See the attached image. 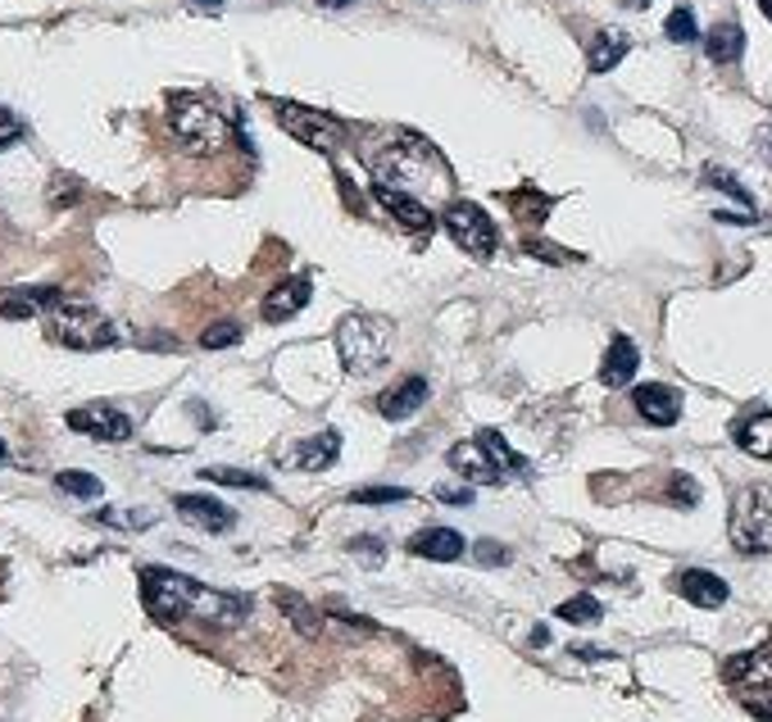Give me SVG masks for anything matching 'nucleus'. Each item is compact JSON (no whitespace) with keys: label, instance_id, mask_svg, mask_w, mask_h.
I'll use <instances>...</instances> for the list:
<instances>
[{"label":"nucleus","instance_id":"obj_1","mask_svg":"<svg viewBox=\"0 0 772 722\" xmlns=\"http://www.w3.org/2000/svg\"><path fill=\"white\" fill-rule=\"evenodd\" d=\"M141 604L155 623H182V618H205L214 627H237L250 604L228 591H209L187 573L173 568H141Z\"/></svg>","mask_w":772,"mask_h":722},{"label":"nucleus","instance_id":"obj_2","mask_svg":"<svg viewBox=\"0 0 772 722\" xmlns=\"http://www.w3.org/2000/svg\"><path fill=\"white\" fill-rule=\"evenodd\" d=\"M168 128L187 155H218L232 141V119L209 96H196V91L168 96Z\"/></svg>","mask_w":772,"mask_h":722},{"label":"nucleus","instance_id":"obj_3","mask_svg":"<svg viewBox=\"0 0 772 722\" xmlns=\"http://www.w3.org/2000/svg\"><path fill=\"white\" fill-rule=\"evenodd\" d=\"M369 169L382 186H395V192H410V186H423L432 173L446 177V169H441V155L414 132H395L387 137V146H378L369 155Z\"/></svg>","mask_w":772,"mask_h":722},{"label":"nucleus","instance_id":"obj_4","mask_svg":"<svg viewBox=\"0 0 772 722\" xmlns=\"http://www.w3.org/2000/svg\"><path fill=\"white\" fill-rule=\"evenodd\" d=\"M42 319H46V336L55 341V346H68V351H105V346L119 341L115 323H109L96 305H87V300L59 295Z\"/></svg>","mask_w":772,"mask_h":722},{"label":"nucleus","instance_id":"obj_5","mask_svg":"<svg viewBox=\"0 0 772 722\" xmlns=\"http://www.w3.org/2000/svg\"><path fill=\"white\" fill-rule=\"evenodd\" d=\"M391 341H395V323L391 319H382V314H350L337 327V355H341L346 373L369 377V373H378L387 364Z\"/></svg>","mask_w":772,"mask_h":722},{"label":"nucleus","instance_id":"obj_6","mask_svg":"<svg viewBox=\"0 0 772 722\" xmlns=\"http://www.w3.org/2000/svg\"><path fill=\"white\" fill-rule=\"evenodd\" d=\"M731 546L741 554H772V491L768 486H746L731 500Z\"/></svg>","mask_w":772,"mask_h":722},{"label":"nucleus","instance_id":"obj_7","mask_svg":"<svg viewBox=\"0 0 772 722\" xmlns=\"http://www.w3.org/2000/svg\"><path fill=\"white\" fill-rule=\"evenodd\" d=\"M273 114H278V123L296 137L301 146L309 150H323V155H337L341 141H346V123L333 119V114H318L309 105H291V100H273Z\"/></svg>","mask_w":772,"mask_h":722},{"label":"nucleus","instance_id":"obj_8","mask_svg":"<svg viewBox=\"0 0 772 722\" xmlns=\"http://www.w3.org/2000/svg\"><path fill=\"white\" fill-rule=\"evenodd\" d=\"M441 223H446V233L455 237V246H459V250H468L472 259H491V255H496V246H500L496 223L487 218V209H482V205H472V201H455Z\"/></svg>","mask_w":772,"mask_h":722},{"label":"nucleus","instance_id":"obj_9","mask_svg":"<svg viewBox=\"0 0 772 722\" xmlns=\"http://www.w3.org/2000/svg\"><path fill=\"white\" fill-rule=\"evenodd\" d=\"M68 428L83 437H96V441H128L132 418L115 405H83V409H68Z\"/></svg>","mask_w":772,"mask_h":722},{"label":"nucleus","instance_id":"obj_10","mask_svg":"<svg viewBox=\"0 0 772 722\" xmlns=\"http://www.w3.org/2000/svg\"><path fill=\"white\" fill-rule=\"evenodd\" d=\"M373 196H378V205H382V209H387L395 223L410 227V233H432V227H436L432 209H427L418 196H410V192H395V186L373 182Z\"/></svg>","mask_w":772,"mask_h":722},{"label":"nucleus","instance_id":"obj_11","mask_svg":"<svg viewBox=\"0 0 772 722\" xmlns=\"http://www.w3.org/2000/svg\"><path fill=\"white\" fill-rule=\"evenodd\" d=\"M632 405H637V413L645 418V423H654V428H673L677 418H682V396L673 387H664V382L637 387L632 391Z\"/></svg>","mask_w":772,"mask_h":722},{"label":"nucleus","instance_id":"obj_12","mask_svg":"<svg viewBox=\"0 0 772 722\" xmlns=\"http://www.w3.org/2000/svg\"><path fill=\"white\" fill-rule=\"evenodd\" d=\"M722 677L731 681V687H741V691H772V645L727 659Z\"/></svg>","mask_w":772,"mask_h":722},{"label":"nucleus","instance_id":"obj_13","mask_svg":"<svg viewBox=\"0 0 772 722\" xmlns=\"http://www.w3.org/2000/svg\"><path fill=\"white\" fill-rule=\"evenodd\" d=\"M64 291L55 287H10V291H0V319H36V314H46L55 300Z\"/></svg>","mask_w":772,"mask_h":722},{"label":"nucleus","instance_id":"obj_14","mask_svg":"<svg viewBox=\"0 0 772 722\" xmlns=\"http://www.w3.org/2000/svg\"><path fill=\"white\" fill-rule=\"evenodd\" d=\"M427 391H432V387H427V377L414 373V377H404L400 387H391V391L378 400V413L391 418V423H404V418H414V413L427 405Z\"/></svg>","mask_w":772,"mask_h":722},{"label":"nucleus","instance_id":"obj_15","mask_svg":"<svg viewBox=\"0 0 772 722\" xmlns=\"http://www.w3.org/2000/svg\"><path fill=\"white\" fill-rule=\"evenodd\" d=\"M337 454H341V437L337 432H318V437L301 441L291 454H282V464L301 468V473H323L327 464H337Z\"/></svg>","mask_w":772,"mask_h":722},{"label":"nucleus","instance_id":"obj_16","mask_svg":"<svg viewBox=\"0 0 772 722\" xmlns=\"http://www.w3.org/2000/svg\"><path fill=\"white\" fill-rule=\"evenodd\" d=\"M309 305V278H291V282H278L269 295H264V323H286V319H296L301 310Z\"/></svg>","mask_w":772,"mask_h":722},{"label":"nucleus","instance_id":"obj_17","mask_svg":"<svg viewBox=\"0 0 772 722\" xmlns=\"http://www.w3.org/2000/svg\"><path fill=\"white\" fill-rule=\"evenodd\" d=\"M677 595H686L691 604H700V610H722L727 604V582L718 573H705V568H686L677 573Z\"/></svg>","mask_w":772,"mask_h":722},{"label":"nucleus","instance_id":"obj_18","mask_svg":"<svg viewBox=\"0 0 772 722\" xmlns=\"http://www.w3.org/2000/svg\"><path fill=\"white\" fill-rule=\"evenodd\" d=\"M410 554L418 559H436V563H455L464 554V537L455 527H423L410 537Z\"/></svg>","mask_w":772,"mask_h":722},{"label":"nucleus","instance_id":"obj_19","mask_svg":"<svg viewBox=\"0 0 772 722\" xmlns=\"http://www.w3.org/2000/svg\"><path fill=\"white\" fill-rule=\"evenodd\" d=\"M637 368H641V351L632 346V336H622V332H618V336L609 341V351H605L600 382H605V387H628Z\"/></svg>","mask_w":772,"mask_h":722},{"label":"nucleus","instance_id":"obj_20","mask_svg":"<svg viewBox=\"0 0 772 722\" xmlns=\"http://www.w3.org/2000/svg\"><path fill=\"white\" fill-rule=\"evenodd\" d=\"M173 505H177L182 518L196 522V527H205V531H232V527H237V514H232L228 505H218L214 496H177Z\"/></svg>","mask_w":772,"mask_h":722},{"label":"nucleus","instance_id":"obj_21","mask_svg":"<svg viewBox=\"0 0 772 722\" xmlns=\"http://www.w3.org/2000/svg\"><path fill=\"white\" fill-rule=\"evenodd\" d=\"M446 460H450V468H455V473H464L468 482H482V486H496V482H500V468L487 460V450L477 445V441H472V445H468V441L450 445Z\"/></svg>","mask_w":772,"mask_h":722},{"label":"nucleus","instance_id":"obj_22","mask_svg":"<svg viewBox=\"0 0 772 722\" xmlns=\"http://www.w3.org/2000/svg\"><path fill=\"white\" fill-rule=\"evenodd\" d=\"M731 437H737V445L746 454H754V460H772V413H750L741 418L737 428H731Z\"/></svg>","mask_w":772,"mask_h":722},{"label":"nucleus","instance_id":"obj_23","mask_svg":"<svg viewBox=\"0 0 772 722\" xmlns=\"http://www.w3.org/2000/svg\"><path fill=\"white\" fill-rule=\"evenodd\" d=\"M705 51H709L714 64H737L741 51H746V32H741V23H731V19L714 23L709 36H705Z\"/></svg>","mask_w":772,"mask_h":722},{"label":"nucleus","instance_id":"obj_24","mask_svg":"<svg viewBox=\"0 0 772 722\" xmlns=\"http://www.w3.org/2000/svg\"><path fill=\"white\" fill-rule=\"evenodd\" d=\"M632 51V42H628V32H596V42H591V51H586V64H591V73H609L622 55Z\"/></svg>","mask_w":772,"mask_h":722},{"label":"nucleus","instance_id":"obj_25","mask_svg":"<svg viewBox=\"0 0 772 722\" xmlns=\"http://www.w3.org/2000/svg\"><path fill=\"white\" fill-rule=\"evenodd\" d=\"M477 445L487 450V460H491L496 468H509V473H532V464L523 460L519 450H509V441H504L500 432H491V428H487L482 437H477Z\"/></svg>","mask_w":772,"mask_h":722},{"label":"nucleus","instance_id":"obj_26","mask_svg":"<svg viewBox=\"0 0 772 722\" xmlns=\"http://www.w3.org/2000/svg\"><path fill=\"white\" fill-rule=\"evenodd\" d=\"M550 205H555V196H541V192H532V186H519V192H509L513 218L528 223V227H536V223L550 214Z\"/></svg>","mask_w":772,"mask_h":722},{"label":"nucleus","instance_id":"obj_27","mask_svg":"<svg viewBox=\"0 0 772 722\" xmlns=\"http://www.w3.org/2000/svg\"><path fill=\"white\" fill-rule=\"evenodd\" d=\"M55 486L59 491H68V496H78V500H96L100 496V477H91V473H83V468H68V473H59L55 477Z\"/></svg>","mask_w":772,"mask_h":722},{"label":"nucleus","instance_id":"obj_28","mask_svg":"<svg viewBox=\"0 0 772 722\" xmlns=\"http://www.w3.org/2000/svg\"><path fill=\"white\" fill-rule=\"evenodd\" d=\"M559 618H564V623H600L605 610H600L596 595H573V600L559 604Z\"/></svg>","mask_w":772,"mask_h":722},{"label":"nucleus","instance_id":"obj_29","mask_svg":"<svg viewBox=\"0 0 772 722\" xmlns=\"http://www.w3.org/2000/svg\"><path fill=\"white\" fill-rule=\"evenodd\" d=\"M664 32H668V42H677V46H691L695 36H700V28H695V14H691V6H677V10L668 14Z\"/></svg>","mask_w":772,"mask_h":722},{"label":"nucleus","instance_id":"obj_30","mask_svg":"<svg viewBox=\"0 0 772 722\" xmlns=\"http://www.w3.org/2000/svg\"><path fill=\"white\" fill-rule=\"evenodd\" d=\"M237 341H241V323H232V319L209 323V327L200 332V346H205V351H228V346H237Z\"/></svg>","mask_w":772,"mask_h":722},{"label":"nucleus","instance_id":"obj_31","mask_svg":"<svg viewBox=\"0 0 772 722\" xmlns=\"http://www.w3.org/2000/svg\"><path fill=\"white\" fill-rule=\"evenodd\" d=\"M350 500L355 505H400V500H410V491L404 486H363V491H350Z\"/></svg>","mask_w":772,"mask_h":722},{"label":"nucleus","instance_id":"obj_32","mask_svg":"<svg viewBox=\"0 0 772 722\" xmlns=\"http://www.w3.org/2000/svg\"><path fill=\"white\" fill-rule=\"evenodd\" d=\"M200 477H205V482H218V486H250V491H264V486H269L264 477L241 473V468H205Z\"/></svg>","mask_w":772,"mask_h":722},{"label":"nucleus","instance_id":"obj_33","mask_svg":"<svg viewBox=\"0 0 772 722\" xmlns=\"http://www.w3.org/2000/svg\"><path fill=\"white\" fill-rule=\"evenodd\" d=\"M705 182H709V186H722V192H727L731 201H741V209H746V214H754L750 192H746V186H741L737 177H731V173H722V169H705Z\"/></svg>","mask_w":772,"mask_h":722},{"label":"nucleus","instance_id":"obj_34","mask_svg":"<svg viewBox=\"0 0 772 722\" xmlns=\"http://www.w3.org/2000/svg\"><path fill=\"white\" fill-rule=\"evenodd\" d=\"M278 604H282V610H286L291 618H296V627H301L305 636H314V632H318V623H314V610H309V604H305L301 595H291V591H282V595H278Z\"/></svg>","mask_w":772,"mask_h":722},{"label":"nucleus","instance_id":"obj_35","mask_svg":"<svg viewBox=\"0 0 772 722\" xmlns=\"http://www.w3.org/2000/svg\"><path fill=\"white\" fill-rule=\"evenodd\" d=\"M668 500H673V505H682V509H691L695 500H700V486H695V477L673 473V477H668Z\"/></svg>","mask_w":772,"mask_h":722},{"label":"nucleus","instance_id":"obj_36","mask_svg":"<svg viewBox=\"0 0 772 722\" xmlns=\"http://www.w3.org/2000/svg\"><path fill=\"white\" fill-rule=\"evenodd\" d=\"M472 559L487 563V568H504V563H509V550H504L500 541H477V546H472Z\"/></svg>","mask_w":772,"mask_h":722},{"label":"nucleus","instance_id":"obj_37","mask_svg":"<svg viewBox=\"0 0 772 722\" xmlns=\"http://www.w3.org/2000/svg\"><path fill=\"white\" fill-rule=\"evenodd\" d=\"M350 554L363 559L369 568H378V563H382V541H378V537H355V541H350Z\"/></svg>","mask_w":772,"mask_h":722},{"label":"nucleus","instance_id":"obj_38","mask_svg":"<svg viewBox=\"0 0 772 722\" xmlns=\"http://www.w3.org/2000/svg\"><path fill=\"white\" fill-rule=\"evenodd\" d=\"M19 137H23V123L14 119V114H10L6 105H0V150H10Z\"/></svg>","mask_w":772,"mask_h":722},{"label":"nucleus","instance_id":"obj_39","mask_svg":"<svg viewBox=\"0 0 772 722\" xmlns=\"http://www.w3.org/2000/svg\"><path fill=\"white\" fill-rule=\"evenodd\" d=\"M436 500H446V505H472V491H468V486H441Z\"/></svg>","mask_w":772,"mask_h":722},{"label":"nucleus","instance_id":"obj_40","mask_svg":"<svg viewBox=\"0 0 772 722\" xmlns=\"http://www.w3.org/2000/svg\"><path fill=\"white\" fill-rule=\"evenodd\" d=\"M528 255H541V259H555V263H559V259H568L564 250H555V246H541V241H528Z\"/></svg>","mask_w":772,"mask_h":722},{"label":"nucleus","instance_id":"obj_41","mask_svg":"<svg viewBox=\"0 0 772 722\" xmlns=\"http://www.w3.org/2000/svg\"><path fill=\"white\" fill-rule=\"evenodd\" d=\"M318 6H323V10H346L350 0H318Z\"/></svg>","mask_w":772,"mask_h":722},{"label":"nucleus","instance_id":"obj_42","mask_svg":"<svg viewBox=\"0 0 772 722\" xmlns=\"http://www.w3.org/2000/svg\"><path fill=\"white\" fill-rule=\"evenodd\" d=\"M618 6H628V10H645L650 0H618Z\"/></svg>","mask_w":772,"mask_h":722},{"label":"nucleus","instance_id":"obj_43","mask_svg":"<svg viewBox=\"0 0 772 722\" xmlns=\"http://www.w3.org/2000/svg\"><path fill=\"white\" fill-rule=\"evenodd\" d=\"M196 6H205V10H218V6H224V0H196Z\"/></svg>","mask_w":772,"mask_h":722},{"label":"nucleus","instance_id":"obj_44","mask_svg":"<svg viewBox=\"0 0 772 722\" xmlns=\"http://www.w3.org/2000/svg\"><path fill=\"white\" fill-rule=\"evenodd\" d=\"M759 10L768 14V23H772V0H759Z\"/></svg>","mask_w":772,"mask_h":722},{"label":"nucleus","instance_id":"obj_45","mask_svg":"<svg viewBox=\"0 0 772 722\" xmlns=\"http://www.w3.org/2000/svg\"><path fill=\"white\" fill-rule=\"evenodd\" d=\"M6 454H10V450H6V441H0V464H6Z\"/></svg>","mask_w":772,"mask_h":722}]
</instances>
